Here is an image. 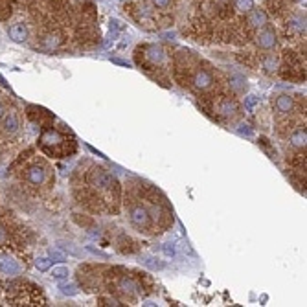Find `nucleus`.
<instances>
[{"label":"nucleus","instance_id":"nucleus-1","mask_svg":"<svg viewBox=\"0 0 307 307\" xmlns=\"http://www.w3.org/2000/svg\"><path fill=\"white\" fill-rule=\"evenodd\" d=\"M83 186L85 192L92 193V199L98 202V197L103 202H118L120 200V184L114 175H110L100 166H90L88 171L83 175Z\"/></svg>","mask_w":307,"mask_h":307},{"label":"nucleus","instance_id":"nucleus-2","mask_svg":"<svg viewBox=\"0 0 307 307\" xmlns=\"http://www.w3.org/2000/svg\"><path fill=\"white\" fill-rule=\"evenodd\" d=\"M39 147L48 154L55 158H65L76 151V142L57 129H44L39 136Z\"/></svg>","mask_w":307,"mask_h":307},{"label":"nucleus","instance_id":"nucleus-3","mask_svg":"<svg viewBox=\"0 0 307 307\" xmlns=\"http://www.w3.org/2000/svg\"><path fill=\"white\" fill-rule=\"evenodd\" d=\"M127 206V215H129L131 224L142 234H153V228L156 221H154L151 210L146 202H138V200H131Z\"/></svg>","mask_w":307,"mask_h":307},{"label":"nucleus","instance_id":"nucleus-4","mask_svg":"<svg viewBox=\"0 0 307 307\" xmlns=\"http://www.w3.org/2000/svg\"><path fill=\"white\" fill-rule=\"evenodd\" d=\"M182 85H184V87L188 85L193 92L206 94V92H212L215 87H217V77H215L214 70L210 68V66H200V65H197V66L192 70V76L188 77V79H184Z\"/></svg>","mask_w":307,"mask_h":307},{"label":"nucleus","instance_id":"nucleus-5","mask_svg":"<svg viewBox=\"0 0 307 307\" xmlns=\"http://www.w3.org/2000/svg\"><path fill=\"white\" fill-rule=\"evenodd\" d=\"M136 63L144 70H158L168 63V52L156 44H144L136 48Z\"/></svg>","mask_w":307,"mask_h":307},{"label":"nucleus","instance_id":"nucleus-6","mask_svg":"<svg viewBox=\"0 0 307 307\" xmlns=\"http://www.w3.org/2000/svg\"><path fill=\"white\" fill-rule=\"evenodd\" d=\"M210 112H214V118H217V120H234L239 116V103L234 96L217 94L212 100Z\"/></svg>","mask_w":307,"mask_h":307},{"label":"nucleus","instance_id":"nucleus-7","mask_svg":"<svg viewBox=\"0 0 307 307\" xmlns=\"http://www.w3.org/2000/svg\"><path fill=\"white\" fill-rule=\"evenodd\" d=\"M48 164L41 158H33L30 160L22 169V180L30 188H41V186L46 184L48 180Z\"/></svg>","mask_w":307,"mask_h":307},{"label":"nucleus","instance_id":"nucleus-8","mask_svg":"<svg viewBox=\"0 0 307 307\" xmlns=\"http://www.w3.org/2000/svg\"><path fill=\"white\" fill-rule=\"evenodd\" d=\"M112 289H114L118 294H122L125 300H132L136 298V296H144L146 292L142 291L144 287H142V284H140L138 278L131 276V274H118V276L114 278V282H112ZM110 289V291H112Z\"/></svg>","mask_w":307,"mask_h":307},{"label":"nucleus","instance_id":"nucleus-9","mask_svg":"<svg viewBox=\"0 0 307 307\" xmlns=\"http://www.w3.org/2000/svg\"><path fill=\"white\" fill-rule=\"evenodd\" d=\"M21 132V116L15 109L6 110L4 116L0 118V136H4L6 140L15 138Z\"/></svg>","mask_w":307,"mask_h":307},{"label":"nucleus","instance_id":"nucleus-10","mask_svg":"<svg viewBox=\"0 0 307 307\" xmlns=\"http://www.w3.org/2000/svg\"><path fill=\"white\" fill-rule=\"evenodd\" d=\"M256 46L263 50V52H270V50H274L278 46V35H276V30L269 26V24H265L263 28L258 30L256 33Z\"/></svg>","mask_w":307,"mask_h":307},{"label":"nucleus","instance_id":"nucleus-11","mask_svg":"<svg viewBox=\"0 0 307 307\" xmlns=\"http://www.w3.org/2000/svg\"><path fill=\"white\" fill-rule=\"evenodd\" d=\"M272 107L278 118H289L296 112V100L289 94H278L276 100L272 101Z\"/></svg>","mask_w":307,"mask_h":307},{"label":"nucleus","instance_id":"nucleus-12","mask_svg":"<svg viewBox=\"0 0 307 307\" xmlns=\"http://www.w3.org/2000/svg\"><path fill=\"white\" fill-rule=\"evenodd\" d=\"M245 22H246V30H260V28H263L265 24H269V17H267V13L263 11V9H256L252 8L248 13H245Z\"/></svg>","mask_w":307,"mask_h":307},{"label":"nucleus","instance_id":"nucleus-13","mask_svg":"<svg viewBox=\"0 0 307 307\" xmlns=\"http://www.w3.org/2000/svg\"><path fill=\"white\" fill-rule=\"evenodd\" d=\"M285 30H287V33H291V35L304 37V35H306V17H302V15L287 17V21H285Z\"/></svg>","mask_w":307,"mask_h":307},{"label":"nucleus","instance_id":"nucleus-14","mask_svg":"<svg viewBox=\"0 0 307 307\" xmlns=\"http://www.w3.org/2000/svg\"><path fill=\"white\" fill-rule=\"evenodd\" d=\"M306 144H307V132L304 125H296L294 129L291 131L289 134V146L296 151H306Z\"/></svg>","mask_w":307,"mask_h":307},{"label":"nucleus","instance_id":"nucleus-15","mask_svg":"<svg viewBox=\"0 0 307 307\" xmlns=\"http://www.w3.org/2000/svg\"><path fill=\"white\" fill-rule=\"evenodd\" d=\"M260 65H261V70L265 72V74H276L278 70L282 68V61H280V57L274 54H263L260 57Z\"/></svg>","mask_w":307,"mask_h":307},{"label":"nucleus","instance_id":"nucleus-16","mask_svg":"<svg viewBox=\"0 0 307 307\" xmlns=\"http://www.w3.org/2000/svg\"><path fill=\"white\" fill-rule=\"evenodd\" d=\"M228 88H230L234 94H245L246 88H248L246 77L241 76L239 72H232L230 76H228Z\"/></svg>","mask_w":307,"mask_h":307},{"label":"nucleus","instance_id":"nucleus-17","mask_svg":"<svg viewBox=\"0 0 307 307\" xmlns=\"http://www.w3.org/2000/svg\"><path fill=\"white\" fill-rule=\"evenodd\" d=\"M61 44H63V37L59 33H54V31H50V33L41 37V48H43V50H48V52H54V50H57Z\"/></svg>","mask_w":307,"mask_h":307},{"label":"nucleus","instance_id":"nucleus-18","mask_svg":"<svg viewBox=\"0 0 307 307\" xmlns=\"http://www.w3.org/2000/svg\"><path fill=\"white\" fill-rule=\"evenodd\" d=\"M21 272V267L15 260L6 258V256H0V274L4 276H17Z\"/></svg>","mask_w":307,"mask_h":307},{"label":"nucleus","instance_id":"nucleus-19","mask_svg":"<svg viewBox=\"0 0 307 307\" xmlns=\"http://www.w3.org/2000/svg\"><path fill=\"white\" fill-rule=\"evenodd\" d=\"M9 39L13 41V43H26L28 41V28H26V24L22 22H17L13 26H9Z\"/></svg>","mask_w":307,"mask_h":307},{"label":"nucleus","instance_id":"nucleus-20","mask_svg":"<svg viewBox=\"0 0 307 307\" xmlns=\"http://www.w3.org/2000/svg\"><path fill=\"white\" fill-rule=\"evenodd\" d=\"M13 234H15V230L11 228V224L6 219H0V248L11 245Z\"/></svg>","mask_w":307,"mask_h":307},{"label":"nucleus","instance_id":"nucleus-21","mask_svg":"<svg viewBox=\"0 0 307 307\" xmlns=\"http://www.w3.org/2000/svg\"><path fill=\"white\" fill-rule=\"evenodd\" d=\"M232 6H234V9L238 11V13H248L250 9L254 8V0H234L232 2Z\"/></svg>","mask_w":307,"mask_h":307},{"label":"nucleus","instance_id":"nucleus-22","mask_svg":"<svg viewBox=\"0 0 307 307\" xmlns=\"http://www.w3.org/2000/svg\"><path fill=\"white\" fill-rule=\"evenodd\" d=\"M59 291L65 296H76L79 292V287L76 284H72V282H63V284H59Z\"/></svg>","mask_w":307,"mask_h":307},{"label":"nucleus","instance_id":"nucleus-23","mask_svg":"<svg viewBox=\"0 0 307 307\" xmlns=\"http://www.w3.org/2000/svg\"><path fill=\"white\" fill-rule=\"evenodd\" d=\"M70 270L68 267H65V265H59V267H54L52 269V278L55 280H65V278H68Z\"/></svg>","mask_w":307,"mask_h":307},{"label":"nucleus","instance_id":"nucleus-24","mask_svg":"<svg viewBox=\"0 0 307 307\" xmlns=\"http://www.w3.org/2000/svg\"><path fill=\"white\" fill-rule=\"evenodd\" d=\"M35 267H37L41 272H46V270H50V267H52V260H50V258H37V260H35Z\"/></svg>","mask_w":307,"mask_h":307},{"label":"nucleus","instance_id":"nucleus-25","mask_svg":"<svg viewBox=\"0 0 307 307\" xmlns=\"http://www.w3.org/2000/svg\"><path fill=\"white\" fill-rule=\"evenodd\" d=\"M153 8H156L158 11H168L171 8V0H151Z\"/></svg>","mask_w":307,"mask_h":307},{"label":"nucleus","instance_id":"nucleus-26","mask_svg":"<svg viewBox=\"0 0 307 307\" xmlns=\"http://www.w3.org/2000/svg\"><path fill=\"white\" fill-rule=\"evenodd\" d=\"M162 252L166 258H175V254H177V248L173 243H166V245H162Z\"/></svg>","mask_w":307,"mask_h":307},{"label":"nucleus","instance_id":"nucleus-27","mask_svg":"<svg viewBox=\"0 0 307 307\" xmlns=\"http://www.w3.org/2000/svg\"><path fill=\"white\" fill-rule=\"evenodd\" d=\"M48 258H50L52 261H65V260H66V256H65V254H63L61 250H57V248H55V250L52 248Z\"/></svg>","mask_w":307,"mask_h":307},{"label":"nucleus","instance_id":"nucleus-28","mask_svg":"<svg viewBox=\"0 0 307 307\" xmlns=\"http://www.w3.org/2000/svg\"><path fill=\"white\" fill-rule=\"evenodd\" d=\"M146 265L149 267V269H153V270H162L164 267H166V263H162V261H154V260H147L146 261Z\"/></svg>","mask_w":307,"mask_h":307},{"label":"nucleus","instance_id":"nucleus-29","mask_svg":"<svg viewBox=\"0 0 307 307\" xmlns=\"http://www.w3.org/2000/svg\"><path fill=\"white\" fill-rule=\"evenodd\" d=\"M101 306H122V302L114 296H109V298H100Z\"/></svg>","mask_w":307,"mask_h":307},{"label":"nucleus","instance_id":"nucleus-30","mask_svg":"<svg viewBox=\"0 0 307 307\" xmlns=\"http://www.w3.org/2000/svg\"><path fill=\"white\" fill-rule=\"evenodd\" d=\"M258 98H256V96H246L245 98V109L246 110H252L254 107H256V105H258Z\"/></svg>","mask_w":307,"mask_h":307},{"label":"nucleus","instance_id":"nucleus-31","mask_svg":"<svg viewBox=\"0 0 307 307\" xmlns=\"http://www.w3.org/2000/svg\"><path fill=\"white\" fill-rule=\"evenodd\" d=\"M125 26H123L122 21H118V19H110V30L114 31H122Z\"/></svg>","mask_w":307,"mask_h":307},{"label":"nucleus","instance_id":"nucleus-32","mask_svg":"<svg viewBox=\"0 0 307 307\" xmlns=\"http://www.w3.org/2000/svg\"><path fill=\"white\" fill-rule=\"evenodd\" d=\"M88 250L92 254H96V256H101V258H107V254H103L101 250H98V248H92V246H88Z\"/></svg>","mask_w":307,"mask_h":307},{"label":"nucleus","instance_id":"nucleus-33","mask_svg":"<svg viewBox=\"0 0 307 307\" xmlns=\"http://www.w3.org/2000/svg\"><path fill=\"white\" fill-rule=\"evenodd\" d=\"M6 110H8V109H6V103L0 100V118L4 116V112H6Z\"/></svg>","mask_w":307,"mask_h":307},{"label":"nucleus","instance_id":"nucleus-34","mask_svg":"<svg viewBox=\"0 0 307 307\" xmlns=\"http://www.w3.org/2000/svg\"><path fill=\"white\" fill-rule=\"evenodd\" d=\"M112 63H118V65H123V66H129V63L122 61V59H112Z\"/></svg>","mask_w":307,"mask_h":307},{"label":"nucleus","instance_id":"nucleus-35","mask_svg":"<svg viewBox=\"0 0 307 307\" xmlns=\"http://www.w3.org/2000/svg\"><path fill=\"white\" fill-rule=\"evenodd\" d=\"M0 158H2V149H0Z\"/></svg>","mask_w":307,"mask_h":307}]
</instances>
